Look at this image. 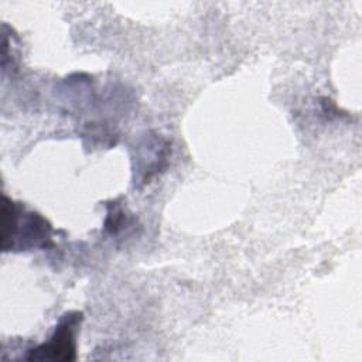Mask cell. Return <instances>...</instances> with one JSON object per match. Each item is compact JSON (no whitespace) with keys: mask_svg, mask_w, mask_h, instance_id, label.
Instances as JSON below:
<instances>
[{"mask_svg":"<svg viewBox=\"0 0 362 362\" xmlns=\"http://www.w3.org/2000/svg\"><path fill=\"white\" fill-rule=\"evenodd\" d=\"M3 247L47 246L51 239V226L37 214H20L16 205L4 198L3 204Z\"/></svg>","mask_w":362,"mask_h":362,"instance_id":"6da1fadb","label":"cell"},{"mask_svg":"<svg viewBox=\"0 0 362 362\" xmlns=\"http://www.w3.org/2000/svg\"><path fill=\"white\" fill-rule=\"evenodd\" d=\"M81 314L69 313L57 325L52 337L47 344L31 351L27 356L30 361H72L75 359V331L79 325Z\"/></svg>","mask_w":362,"mask_h":362,"instance_id":"7a4b0ae2","label":"cell"}]
</instances>
